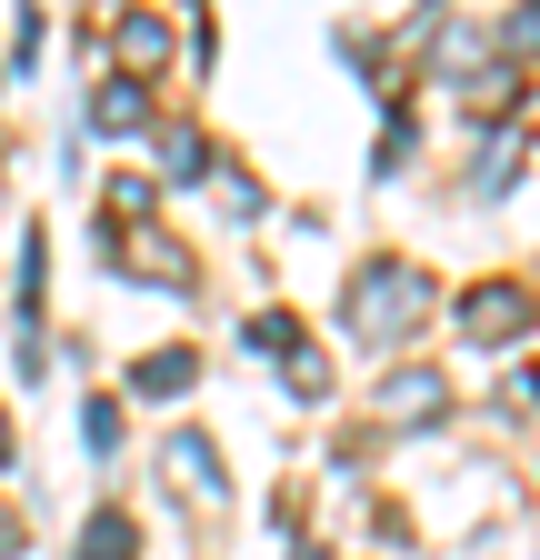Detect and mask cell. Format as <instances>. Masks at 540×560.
Returning <instances> with one entry per match:
<instances>
[{"label": "cell", "instance_id": "1", "mask_svg": "<svg viewBox=\"0 0 540 560\" xmlns=\"http://www.w3.org/2000/svg\"><path fill=\"white\" fill-rule=\"evenodd\" d=\"M520 311H530V301L510 291V280H491V291H470V311H460V320L481 330V340H510V330H520Z\"/></svg>", "mask_w": 540, "mask_h": 560}, {"label": "cell", "instance_id": "2", "mask_svg": "<svg viewBox=\"0 0 540 560\" xmlns=\"http://www.w3.org/2000/svg\"><path fill=\"white\" fill-rule=\"evenodd\" d=\"M431 400H441V381H431V371H400V381H390V410H400V420H421Z\"/></svg>", "mask_w": 540, "mask_h": 560}]
</instances>
